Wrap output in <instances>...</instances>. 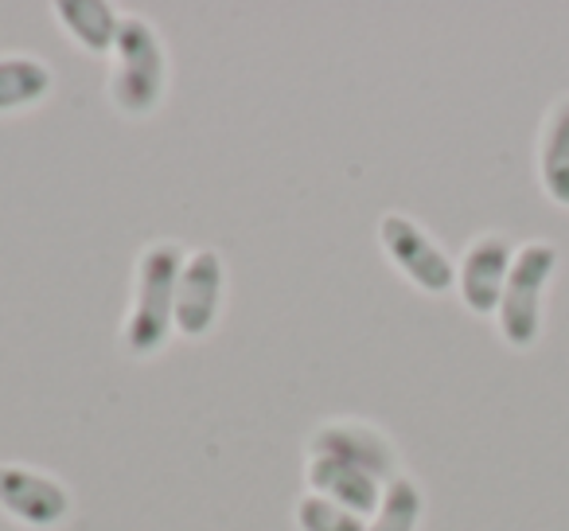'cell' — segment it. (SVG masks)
Listing matches in <instances>:
<instances>
[{
	"label": "cell",
	"mask_w": 569,
	"mask_h": 531,
	"mask_svg": "<svg viewBox=\"0 0 569 531\" xmlns=\"http://www.w3.org/2000/svg\"><path fill=\"white\" fill-rule=\"evenodd\" d=\"M0 512L28 531H56L71 520L74 496L56 473L0 461Z\"/></svg>",
	"instance_id": "5b68a950"
},
{
	"label": "cell",
	"mask_w": 569,
	"mask_h": 531,
	"mask_svg": "<svg viewBox=\"0 0 569 531\" xmlns=\"http://www.w3.org/2000/svg\"><path fill=\"white\" fill-rule=\"evenodd\" d=\"M297 531H367V520L356 512H348L343 504L317 492H305L297 500Z\"/></svg>",
	"instance_id": "5bb4252c"
},
{
	"label": "cell",
	"mask_w": 569,
	"mask_h": 531,
	"mask_svg": "<svg viewBox=\"0 0 569 531\" xmlns=\"http://www.w3.org/2000/svg\"><path fill=\"white\" fill-rule=\"evenodd\" d=\"M561 250L550 238H530L515 250L511 274H507L503 302L496 309L499 341L515 352H530L542 341L546 328V294L558 278Z\"/></svg>",
	"instance_id": "3957f363"
},
{
	"label": "cell",
	"mask_w": 569,
	"mask_h": 531,
	"mask_svg": "<svg viewBox=\"0 0 569 531\" xmlns=\"http://www.w3.org/2000/svg\"><path fill=\"white\" fill-rule=\"evenodd\" d=\"M305 481H309V492L336 500V504L363 515V520H371L375 508H379V500H382V489H387V484L375 481L371 473L348 465V461H332V458H309Z\"/></svg>",
	"instance_id": "30bf717a"
},
{
	"label": "cell",
	"mask_w": 569,
	"mask_h": 531,
	"mask_svg": "<svg viewBox=\"0 0 569 531\" xmlns=\"http://www.w3.org/2000/svg\"><path fill=\"white\" fill-rule=\"evenodd\" d=\"M421 515H426V492L410 473H398L382 489V500L367 520V531H418Z\"/></svg>",
	"instance_id": "4fadbf2b"
},
{
	"label": "cell",
	"mask_w": 569,
	"mask_h": 531,
	"mask_svg": "<svg viewBox=\"0 0 569 531\" xmlns=\"http://www.w3.org/2000/svg\"><path fill=\"white\" fill-rule=\"evenodd\" d=\"M379 246L390 258V266H395L418 294L445 297L449 289H457V262H452L449 250H445L418 219H410V215H402V212L382 215Z\"/></svg>",
	"instance_id": "277c9868"
},
{
	"label": "cell",
	"mask_w": 569,
	"mask_h": 531,
	"mask_svg": "<svg viewBox=\"0 0 569 531\" xmlns=\"http://www.w3.org/2000/svg\"><path fill=\"white\" fill-rule=\"evenodd\" d=\"M538 188L558 212H569V95H558L542 114L535 141Z\"/></svg>",
	"instance_id": "9c48e42d"
},
{
	"label": "cell",
	"mask_w": 569,
	"mask_h": 531,
	"mask_svg": "<svg viewBox=\"0 0 569 531\" xmlns=\"http://www.w3.org/2000/svg\"><path fill=\"white\" fill-rule=\"evenodd\" d=\"M110 106L126 118H149L168 95V51L160 32L141 17H121V32L110 56Z\"/></svg>",
	"instance_id": "7a4b0ae2"
},
{
	"label": "cell",
	"mask_w": 569,
	"mask_h": 531,
	"mask_svg": "<svg viewBox=\"0 0 569 531\" xmlns=\"http://www.w3.org/2000/svg\"><path fill=\"white\" fill-rule=\"evenodd\" d=\"M309 458H332L348 461V465L371 473L375 481L390 484L402 473V458H398V445L390 442L387 430H379L367 419H328L320 422L309 434Z\"/></svg>",
	"instance_id": "8992f818"
},
{
	"label": "cell",
	"mask_w": 569,
	"mask_h": 531,
	"mask_svg": "<svg viewBox=\"0 0 569 531\" xmlns=\"http://www.w3.org/2000/svg\"><path fill=\"white\" fill-rule=\"evenodd\" d=\"M519 246L503 230H483L465 246L457 258V294L472 317H496L499 302H503L507 274Z\"/></svg>",
	"instance_id": "52a82bcc"
},
{
	"label": "cell",
	"mask_w": 569,
	"mask_h": 531,
	"mask_svg": "<svg viewBox=\"0 0 569 531\" xmlns=\"http://www.w3.org/2000/svg\"><path fill=\"white\" fill-rule=\"evenodd\" d=\"M56 24L67 32V40L87 56H113V43L121 32V17L106 0H59L51 9Z\"/></svg>",
	"instance_id": "8fae6325"
},
{
	"label": "cell",
	"mask_w": 569,
	"mask_h": 531,
	"mask_svg": "<svg viewBox=\"0 0 569 531\" xmlns=\"http://www.w3.org/2000/svg\"><path fill=\"white\" fill-rule=\"evenodd\" d=\"M227 297V262L211 246L183 254L180 282H176V333L188 341H203L214 328Z\"/></svg>",
	"instance_id": "ba28073f"
},
{
	"label": "cell",
	"mask_w": 569,
	"mask_h": 531,
	"mask_svg": "<svg viewBox=\"0 0 569 531\" xmlns=\"http://www.w3.org/2000/svg\"><path fill=\"white\" fill-rule=\"evenodd\" d=\"M51 67L36 56H0V118L32 110L51 95Z\"/></svg>",
	"instance_id": "7c38bea8"
},
{
	"label": "cell",
	"mask_w": 569,
	"mask_h": 531,
	"mask_svg": "<svg viewBox=\"0 0 569 531\" xmlns=\"http://www.w3.org/2000/svg\"><path fill=\"white\" fill-rule=\"evenodd\" d=\"M183 250L172 238L149 243L137 254L133 274V305L121 325L126 352L137 360L160 356L176 333V282H180Z\"/></svg>",
	"instance_id": "6da1fadb"
}]
</instances>
